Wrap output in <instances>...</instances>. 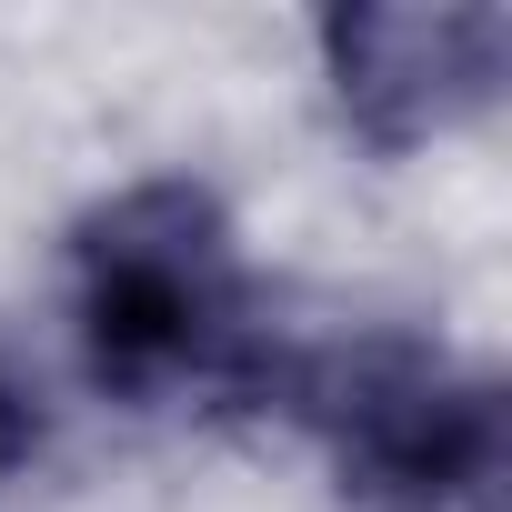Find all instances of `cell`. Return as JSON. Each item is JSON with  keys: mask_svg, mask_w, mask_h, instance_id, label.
<instances>
[{"mask_svg": "<svg viewBox=\"0 0 512 512\" xmlns=\"http://www.w3.org/2000/svg\"><path fill=\"white\" fill-rule=\"evenodd\" d=\"M262 402H282L332 452L362 512H502L512 482L502 392L422 332H342L272 352Z\"/></svg>", "mask_w": 512, "mask_h": 512, "instance_id": "2", "label": "cell"}, {"mask_svg": "<svg viewBox=\"0 0 512 512\" xmlns=\"http://www.w3.org/2000/svg\"><path fill=\"white\" fill-rule=\"evenodd\" d=\"M322 61L342 91V121L372 151H422L452 141L502 101L512 71V11L492 0H432V11H332Z\"/></svg>", "mask_w": 512, "mask_h": 512, "instance_id": "3", "label": "cell"}, {"mask_svg": "<svg viewBox=\"0 0 512 512\" xmlns=\"http://www.w3.org/2000/svg\"><path fill=\"white\" fill-rule=\"evenodd\" d=\"M31 442H41V422H31V402H21V382L0 372V482H11V472L31 462Z\"/></svg>", "mask_w": 512, "mask_h": 512, "instance_id": "4", "label": "cell"}, {"mask_svg": "<svg viewBox=\"0 0 512 512\" xmlns=\"http://www.w3.org/2000/svg\"><path fill=\"white\" fill-rule=\"evenodd\" d=\"M71 332L111 402H262L272 332L201 181H131L71 231Z\"/></svg>", "mask_w": 512, "mask_h": 512, "instance_id": "1", "label": "cell"}]
</instances>
